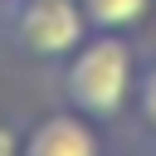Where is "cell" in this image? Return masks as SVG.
I'll return each mask as SVG.
<instances>
[{
  "label": "cell",
  "mask_w": 156,
  "mask_h": 156,
  "mask_svg": "<svg viewBox=\"0 0 156 156\" xmlns=\"http://www.w3.org/2000/svg\"><path fill=\"white\" fill-rule=\"evenodd\" d=\"M58 88H63V102L73 112H83L88 122H107L122 112V102L132 98L136 88V58H132V44L117 39V34H93L83 39L63 73H58Z\"/></svg>",
  "instance_id": "1"
},
{
  "label": "cell",
  "mask_w": 156,
  "mask_h": 156,
  "mask_svg": "<svg viewBox=\"0 0 156 156\" xmlns=\"http://www.w3.org/2000/svg\"><path fill=\"white\" fill-rule=\"evenodd\" d=\"M5 34L24 58H68L88 39L78 0H5Z\"/></svg>",
  "instance_id": "2"
},
{
  "label": "cell",
  "mask_w": 156,
  "mask_h": 156,
  "mask_svg": "<svg viewBox=\"0 0 156 156\" xmlns=\"http://www.w3.org/2000/svg\"><path fill=\"white\" fill-rule=\"evenodd\" d=\"M20 156H102V141H98L93 122L68 107V112L44 117V122L20 141Z\"/></svg>",
  "instance_id": "3"
},
{
  "label": "cell",
  "mask_w": 156,
  "mask_h": 156,
  "mask_svg": "<svg viewBox=\"0 0 156 156\" xmlns=\"http://www.w3.org/2000/svg\"><path fill=\"white\" fill-rule=\"evenodd\" d=\"M78 10H83V20H88L93 29L122 34L127 24H136V20L151 10V0H78Z\"/></svg>",
  "instance_id": "4"
},
{
  "label": "cell",
  "mask_w": 156,
  "mask_h": 156,
  "mask_svg": "<svg viewBox=\"0 0 156 156\" xmlns=\"http://www.w3.org/2000/svg\"><path fill=\"white\" fill-rule=\"evenodd\" d=\"M132 93H136V112H141V127L156 136V63H151V68L136 78V88H132Z\"/></svg>",
  "instance_id": "5"
},
{
  "label": "cell",
  "mask_w": 156,
  "mask_h": 156,
  "mask_svg": "<svg viewBox=\"0 0 156 156\" xmlns=\"http://www.w3.org/2000/svg\"><path fill=\"white\" fill-rule=\"evenodd\" d=\"M0 156H20V136H15V127H5V122H0Z\"/></svg>",
  "instance_id": "6"
}]
</instances>
